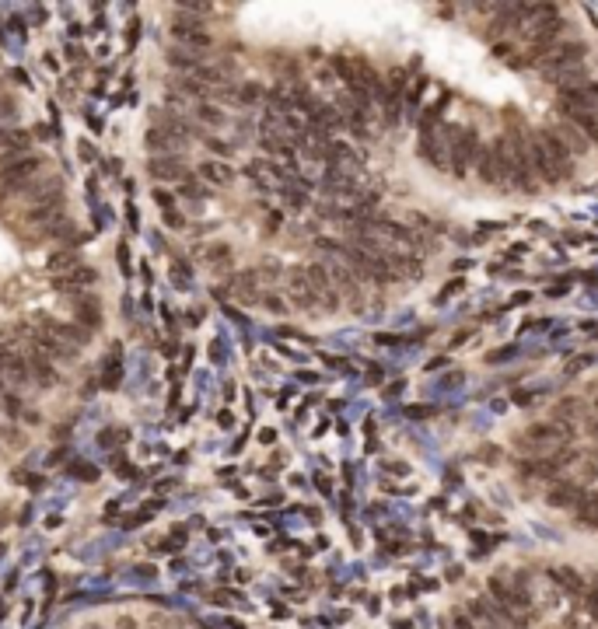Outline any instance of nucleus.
Returning <instances> with one entry per match:
<instances>
[{
	"label": "nucleus",
	"mask_w": 598,
	"mask_h": 629,
	"mask_svg": "<svg viewBox=\"0 0 598 629\" xmlns=\"http://www.w3.org/2000/svg\"><path fill=\"white\" fill-rule=\"evenodd\" d=\"M445 143H448V172L455 179H465L483 150L479 133L472 126H445Z\"/></svg>",
	"instance_id": "obj_1"
},
{
	"label": "nucleus",
	"mask_w": 598,
	"mask_h": 629,
	"mask_svg": "<svg viewBox=\"0 0 598 629\" xmlns=\"http://www.w3.org/2000/svg\"><path fill=\"white\" fill-rule=\"evenodd\" d=\"M39 175H42V157L39 154H25V157H18V161L0 165V186L4 189H28Z\"/></svg>",
	"instance_id": "obj_2"
},
{
	"label": "nucleus",
	"mask_w": 598,
	"mask_h": 629,
	"mask_svg": "<svg viewBox=\"0 0 598 629\" xmlns=\"http://www.w3.org/2000/svg\"><path fill=\"white\" fill-rule=\"evenodd\" d=\"M287 297H291V304H294V308H301V311H322V297L308 287V280H305L301 266H298V270H291V277H287Z\"/></svg>",
	"instance_id": "obj_3"
},
{
	"label": "nucleus",
	"mask_w": 598,
	"mask_h": 629,
	"mask_svg": "<svg viewBox=\"0 0 598 629\" xmlns=\"http://www.w3.org/2000/svg\"><path fill=\"white\" fill-rule=\"evenodd\" d=\"M535 140H539V147H542V150L550 154V161H553V165H560L563 172H574V154L567 150V143H563L553 130H539V133H535Z\"/></svg>",
	"instance_id": "obj_4"
},
{
	"label": "nucleus",
	"mask_w": 598,
	"mask_h": 629,
	"mask_svg": "<svg viewBox=\"0 0 598 629\" xmlns=\"http://www.w3.org/2000/svg\"><path fill=\"white\" fill-rule=\"evenodd\" d=\"M70 314H74V322H77L81 329H88V332H95V329L102 326V304H98V297H95V294H81V297H74Z\"/></svg>",
	"instance_id": "obj_5"
},
{
	"label": "nucleus",
	"mask_w": 598,
	"mask_h": 629,
	"mask_svg": "<svg viewBox=\"0 0 598 629\" xmlns=\"http://www.w3.org/2000/svg\"><path fill=\"white\" fill-rule=\"evenodd\" d=\"M95 270L91 266H81V270H74V273H67V277H52V287H57L60 294H70V297H81L84 290H91L95 287Z\"/></svg>",
	"instance_id": "obj_6"
},
{
	"label": "nucleus",
	"mask_w": 598,
	"mask_h": 629,
	"mask_svg": "<svg viewBox=\"0 0 598 629\" xmlns=\"http://www.w3.org/2000/svg\"><path fill=\"white\" fill-rule=\"evenodd\" d=\"M557 112L563 116V123H570L588 143H598V112H577V109H567V105L557 101Z\"/></svg>",
	"instance_id": "obj_7"
},
{
	"label": "nucleus",
	"mask_w": 598,
	"mask_h": 629,
	"mask_svg": "<svg viewBox=\"0 0 598 629\" xmlns=\"http://www.w3.org/2000/svg\"><path fill=\"white\" fill-rule=\"evenodd\" d=\"M581 497H584V486L581 483H574V479H557L550 490H546V503L550 507H577L581 503Z\"/></svg>",
	"instance_id": "obj_8"
},
{
	"label": "nucleus",
	"mask_w": 598,
	"mask_h": 629,
	"mask_svg": "<svg viewBox=\"0 0 598 629\" xmlns=\"http://www.w3.org/2000/svg\"><path fill=\"white\" fill-rule=\"evenodd\" d=\"M28 150H32V133H25V130H8L4 137H0V165L18 161V157H25Z\"/></svg>",
	"instance_id": "obj_9"
},
{
	"label": "nucleus",
	"mask_w": 598,
	"mask_h": 629,
	"mask_svg": "<svg viewBox=\"0 0 598 629\" xmlns=\"http://www.w3.org/2000/svg\"><path fill=\"white\" fill-rule=\"evenodd\" d=\"M151 175H154L157 182H182V179H186L182 157H179V154H154V157H151Z\"/></svg>",
	"instance_id": "obj_10"
},
{
	"label": "nucleus",
	"mask_w": 598,
	"mask_h": 629,
	"mask_svg": "<svg viewBox=\"0 0 598 629\" xmlns=\"http://www.w3.org/2000/svg\"><path fill=\"white\" fill-rule=\"evenodd\" d=\"M518 472L521 476H532V479H550V483H557V472H560V465H557V458L550 455H542V458H521L518 461Z\"/></svg>",
	"instance_id": "obj_11"
},
{
	"label": "nucleus",
	"mask_w": 598,
	"mask_h": 629,
	"mask_svg": "<svg viewBox=\"0 0 598 629\" xmlns=\"http://www.w3.org/2000/svg\"><path fill=\"white\" fill-rule=\"evenodd\" d=\"M476 175H479L486 186H501V182H504V175H501V161H497L494 147H483V150H479V157H476Z\"/></svg>",
	"instance_id": "obj_12"
},
{
	"label": "nucleus",
	"mask_w": 598,
	"mask_h": 629,
	"mask_svg": "<svg viewBox=\"0 0 598 629\" xmlns=\"http://www.w3.org/2000/svg\"><path fill=\"white\" fill-rule=\"evenodd\" d=\"M172 39H175V42H182L189 52H196V49H206V46H210V35H206V28H203V25H172Z\"/></svg>",
	"instance_id": "obj_13"
},
{
	"label": "nucleus",
	"mask_w": 598,
	"mask_h": 629,
	"mask_svg": "<svg viewBox=\"0 0 598 629\" xmlns=\"http://www.w3.org/2000/svg\"><path fill=\"white\" fill-rule=\"evenodd\" d=\"M81 266H84V262H81L77 248H57V252L49 255V270L57 273V277H67V273H74Z\"/></svg>",
	"instance_id": "obj_14"
},
{
	"label": "nucleus",
	"mask_w": 598,
	"mask_h": 629,
	"mask_svg": "<svg viewBox=\"0 0 598 629\" xmlns=\"http://www.w3.org/2000/svg\"><path fill=\"white\" fill-rule=\"evenodd\" d=\"M574 517L584 528H598V493H584L581 503L574 507Z\"/></svg>",
	"instance_id": "obj_15"
},
{
	"label": "nucleus",
	"mask_w": 598,
	"mask_h": 629,
	"mask_svg": "<svg viewBox=\"0 0 598 629\" xmlns=\"http://www.w3.org/2000/svg\"><path fill=\"white\" fill-rule=\"evenodd\" d=\"M200 182H203V186H206V182L224 186V182H231V168L221 165V161H203V165H200Z\"/></svg>",
	"instance_id": "obj_16"
},
{
	"label": "nucleus",
	"mask_w": 598,
	"mask_h": 629,
	"mask_svg": "<svg viewBox=\"0 0 598 629\" xmlns=\"http://www.w3.org/2000/svg\"><path fill=\"white\" fill-rule=\"evenodd\" d=\"M553 133H557V137H560V140L567 143V150H570L574 157L588 150V140H584V137H581V133H577V130H574L570 123H563V126H560V130H553Z\"/></svg>",
	"instance_id": "obj_17"
},
{
	"label": "nucleus",
	"mask_w": 598,
	"mask_h": 629,
	"mask_svg": "<svg viewBox=\"0 0 598 629\" xmlns=\"http://www.w3.org/2000/svg\"><path fill=\"white\" fill-rule=\"evenodd\" d=\"M175 196H182V199H206V186L200 179H182Z\"/></svg>",
	"instance_id": "obj_18"
},
{
	"label": "nucleus",
	"mask_w": 598,
	"mask_h": 629,
	"mask_svg": "<svg viewBox=\"0 0 598 629\" xmlns=\"http://www.w3.org/2000/svg\"><path fill=\"white\" fill-rule=\"evenodd\" d=\"M196 116H200L206 126H224V123H228V116H224L221 109H213V105H196Z\"/></svg>",
	"instance_id": "obj_19"
},
{
	"label": "nucleus",
	"mask_w": 598,
	"mask_h": 629,
	"mask_svg": "<svg viewBox=\"0 0 598 629\" xmlns=\"http://www.w3.org/2000/svg\"><path fill=\"white\" fill-rule=\"evenodd\" d=\"M259 98H266V94H262V88H259V84H252V81L238 91V101H242V105H252V101H259Z\"/></svg>",
	"instance_id": "obj_20"
},
{
	"label": "nucleus",
	"mask_w": 598,
	"mask_h": 629,
	"mask_svg": "<svg viewBox=\"0 0 598 629\" xmlns=\"http://www.w3.org/2000/svg\"><path fill=\"white\" fill-rule=\"evenodd\" d=\"M511 353H514V346H504V350L486 353V360H490V363H504V357H511Z\"/></svg>",
	"instance_id": "obj_21"
},
{
	"label": "nucleus",
	"mask_w": 598,
	"mask_h": 629,
	"mask_svg": "<svg viewBox=\"0 0 598 629\" xmlns=\"http://www.w3.org/2000/svg\"><path fill=\"white\" fill-rule=\"evenodd\" d=\"M584 430H588V437H591V441H598V416H588Z\"/></svg>",
	"instance_id": "obj_22"
},
{
	"label": "nucleus",
	"mask_w": 598,
	"mask_h": 629,
	"mask_svg": "<svg viewBox=\"0 0 598 629\" xmlns=\"http://www.w3.org/2000/svg\"><path fill=\"white\" fill-rule=\"evenodd\" d=\"M4 133H8V130H4V126H0V137H4Z\"/></svg>",
	"instance_id": "obj_23"
},
{
	"label": "nucleus",
	"mask_w": 598,
	"mask_h": 629,
	"mask_svg": "<svg viewBox=\"0 0 598 629\" xmlns=\"http://www.w3.org/2000/svg\"><path fill=\"white\" fill-rule=\"evenodd\" d=\"M595 409H598V399H595Z\"/></svg>",
	"instance_id": "obj_24"
},
{
	"label": "nucleus",
	"mask_w": 598,
	"mask_h": 629,
	"mask_svg": "<svg viewBox=\"0 0 598 629\" xmlns=\"http://www.w3.org/2000/svg\"><path fill=\"white\" fill-rule=\"evenodd\" d=\"M0 91H4V84H0Z\"/></svg>",
	"instance_id": "obj_25"
}]
</instances>
